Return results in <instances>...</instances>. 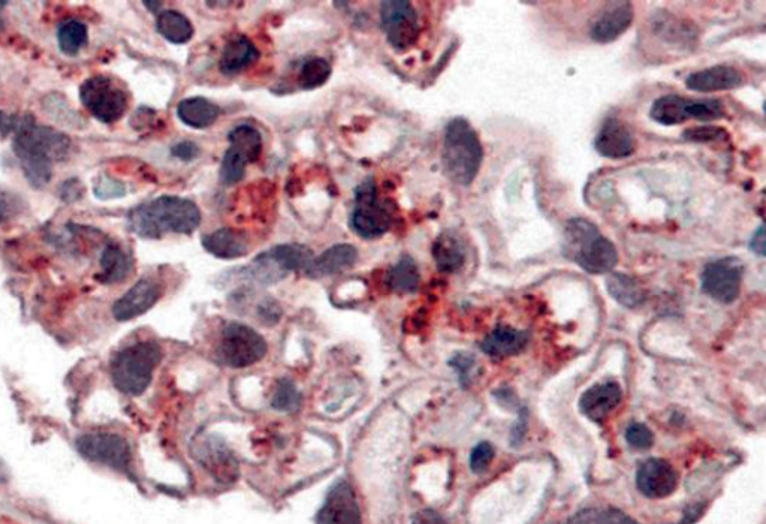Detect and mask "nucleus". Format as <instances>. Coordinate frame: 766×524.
Listing matches in <instances>:
<instances>
[{"instance_id": "nucleus-45", "label": "nucleus", "mask_w": 766, "mask_h": 524, "mask_svg": "<svg viewBox=\"0 0 766 524\" xmlns=\"http://www.w3.org/2000/svg\"><path fill=\"white\" fill-rule=\"evenodd\" d=\"M603 524H639L632 517L627 516L623 511L617 508H609L602 513Z\"/></svg>"}, {"instance_id": "nucleus-31", "label": "nucleus", "mask_w": 766, "mask_h": 524, "mask_svg": "<svg viewBox=\"0 0 766 524\" xmlns=\"http://www.w3.org/2000/svg\"><path fill=\"white\" fill-rule=\"evenodd\" d=\"M156 29L171 44L183 45L191 41L195 29H193L191 20L182 12L168 9L159 14L156 21Z\"/></svg>"}, {"instance_id": "nucleus-5", "label": "nucleus", "mask_w": 766, "mask_h": 524, "mask_svg": "<svg viewBox=\"0 0 766 524\" xmlns=\"http://www.w3.org/2000/svg\"><path fill=\"white\" fill-rule=\"evenodd\" d=\"M162 349L156 342H140L122 349L111 363V379L120 393L140 396L152 384L161 364Z\"/></svg>"}, {"instance_id": "nucleus-30", "label": "nucleus", "mask_w": 766, "mask_h": 524, "mask_svg": "<svg viewBox=\"0 0 766 524\" xmlns=\"http://www.w3.org/2000/svg\"><path fill=\"white\" fill-rule=\"evenodd\" d=\"M102 271L98 274L99 282L105 285L123 282L132 270V260L120 246L108 245L101 258Z\"/></svg>"}, {"instance_id": "nucleus-25", "label": "nucleus", "mask_w": 766, "mask_h": 524, "mask_svg": "<svg viewBox=\"0 0 766 524\" xmlns=\"http://www.w3.org/2000/svg\"><path fill=\"white\" fill-rule=\"evenodd\" d=\"M527 343H529L527 331L500 325L482 340L481 349L488 357L506 358L520 354Z\"/></svg>"}, {"instance_id": "nucleus-18", "label": "nucleus", "mask_w": 766, "mask_h": 524, "mask_svg": "<svg viewBox=\"0 0 766 524\" xmlns=\"http://www.w3.org/2000/svg\"><path fill=\"white\" fill-rule=\"evenodd\" d=\"M162 295V288L152 279H141L114 303L113 316L125 322L149 312Z\"/></svg>"}, {"instance_id": "nucleus-8", "label": "nucleus", "mask_w": 766, "mask_h": 524, "mask_svg": "<svg viewBox=\"0 0 766 524\" xmlns=\"http://www.w3.org/2000/svg\"><path fill=\"white\" fill-rule=\"evenodd\" d=\"M349 225L357 236L366 240L379 239L391 228L392 213L388 204L379 198L375 180H364L355 189L354 209Z\"/></svg>"}, {"instance_id": "nucleus-28", "label": "nucleus", "mask_w": 766, "mask_h": 524, "mask_svg": "<svg viewBox=\"0 0 766 524\" xmlns=\"http://www.w3.org/2000/svg\"><path fill=\"white\" fill-rule=\"evenodd\" d=\"M433 258L436 267L442 273H457L466 262V251L461 240L452 231H445L434 242Z\"/></svg>"}, {"instance_id": "nucleus-3", "label": "nucleus", "mask_w": 766, "mask_h": 524, "mask_svg": "<svg viewBox=\"0 0 766 524\" xmlns=\"http://www.w3.org/2000/svg\"><path fill=\"white\" fill-rule=\"evenodd\" d=\"M484 159V149L469 120L455 117L446 125L442 162L446 176L461 186L472 185Z\"/></svg>"}, {"instance_id": "nucleus-32", "label": "nucleus", "mask_w": 766, "mask_h": 524, "mask_svg": "<svg viewBox=\"0 0 766 524\" xmlns=\"http://www.w3.org/2000/svg\"><path fill=\"white\" fill-rule=\"evenodd\" d=\"M419 282H421V274H419L418 265L409 255L401 257L386 274L388 288L400 294L416 291Z\"/></svg>"}, {"instance_id": "nucleus-29", "label": "nucleus", "mask_w": 766, "mask_h": 524, "mask_svg": "<svg viewBox=\"0 0 766 524\" xmlns=\"http://www.w3.org/2000/svg\"><path fill=\"white\" fill-rule=\"evenodd\" d=\"M606 288L615 301H618L621 306L629 307V309H635L647 300V294H645V289L642 288L641 283L629 274H609L608 279H606Z\"/></svg>"}, {"instance_id": "nucleus-36", "label": "nucleus", "mask_w": 766, "mask_h": 524, "mask_svg": "<svg viewBox=\"0 0 766 524\" xmlns=\"http://www.w3.org/2000/svg\"><path fill=\"white\" fill-rule=\"evenodd\" d=\"M728 137V132L719 126H698V128L687 129L683 134L684 140L693 141V143L728 140Z\"/></svg>"}, {"instance_id": "nucleus-46", "label": "nucleus", "mask_w": 766, "mask_h": 524, "mask_svg": "<svg viewBox=\"0 0 766 524\" xmlns=\"http://www.w3.org/2000/svg\"><path fill=\"white\" fill-rule=\"evenodd\" d=\"M412 524H448L439 513L433 510H422L413 517Z\"/></svg>"}, {"instance_id": "nucleus-20", "label": "nucleus", "mask_w": 766, "mask_h": 524, "mask_svg": "<svg viewBox=\"0 0 766 524\" xmlns=\"http://www.w3.org/2000/svg\"><path fill=\"white\" fill-rule=\"evenodd\" d=\"M594 147L603 158L624 159L635 152V140L624 123L617 119H608L600 128Z\"/></svg>"}, {"instance_id": "nucleus-48", "label": "nucleus", "mask_w": 766, "mask_h": 524, "mask_svg": "<svg viewBox=\"0 0 766 524\" xmlns=\"http://www.w3.org/2000/svg\"><path fill=\"white\" fill-rule=\"evenodd\" d=\"M9 480V469L5 465L2 459H0V484L6 483Z\"/></svg>"}, {"instance_id": "nucleus-35", "label": "nucleus", "mask_w": 766, "mask_h": 524, "mask_svg": "<svg viewBox=\"0 0 766 524\" xmlns=\"http://www.w3.org/2000/svg\"><path fill=\"white\" fill-rule=\"evenodd\" d=\"M273 408L277 411L294 412L301 406V394L289 379H282L277 384L273 396Z\"/></svg>"}, {"instance_id": "nucleus-17", "label": "nucleus", "mask_w": 766, "mask_h": 524, "mask_svg": "<svg viewBox=\"0 0 766 524\" xmlns=\"http://www.w3.org/2000/svg\"><path fill=\"white\" fill-rule=\"evenodd\" d=\"M677 472L662 459L645 460L636 472V486L650 499L668 498L677 489Z\"/></svg>"}, {"instance_id": "nucleus-19", "label": "nucleus", "mask_w": 766, "mask_h": 524, "mask_svg": "<svg viewBox=\"0 0 766 524\" xmlns=\"http://www.w3.org/2000/svg\"><path fill=\"white\" fill-rule=\"evenodd\" d=\"M633 21L632 3L612 2L605 6L591 21L590 36L593 41L608 44L623 35Z\"/></svg>"}, {"instance_id": "nucleus-2", "label": "nucleus", "mask_w": 766, "mask_h": 524, "mask_svg": "<svg viewBox=\"0 0 766 524\" xmlns=\"http://www.w3.org/2000/svg\"><path fill=\"white\" fill-rule=\"evenodd\" d=\"M71 140L62 132L47 126L24 123L14 138V152L26 179L35 188L47 185L53 174L54 162L69 155Z\"/></svg>"}, {"instance_id": "nucleus-15", "label": "nucleus", "mask_w": 766, "mask_h": 524, "mask_svg": "<svg viewBox=\"0 0 766 524\" xmlns=\"http://www.w3.org/2000/svg\"><path fill=\"white\" fill-rule=\"evenodd\" d=\"M743 273L744 267L738 258L708 262L702 271V289L720 303H732L740 295Z\"/></svg>"}, {"instance_id": "nucleus-6", "label": "nucleus", "mask_w": 766, "mask_h": 524, "mask_svg": "<svg viewBox=\"0 0 766 524\" xmlns=\"http://www.w3.org/2000/svg\"><path fill=\"white\" fill-rule=\"evenodd\" d=\"M313 258V252L298 243L274 246L258 255L247 267L241 268L240 276L256 285H273L292 271L304 273Z\"/></svg>"}, {"instance_id": "nucleus-41", "label": "nucleus", "mask_w": 766, "mask_h": 524, "mask_svg": "<svg viewBox=\"0 0 766 524\" xmlns=\"http://www.w3.org/2000/svg\"><path fill=\"white\" fill-rule=\"evenodd\" d=\"M258 315L267 325H274L282 318L283 310L280 304L273 298H265L258 306Z\"/></svg>"}, {"instance_id": "nucleus-4", "label": "nucleus", "mask_w": 766, "mask_h": 524, "mask_svg": "<svg viewBox=\"0 0 766 524\" xmlns=\"http://www.w3.org/2000/svg\"><path fill=\"white\" fill-rule=\"evenodd\" d=\"M566 258L591 274L611 273L618 262L614 243L587 219L575 218L566 224L563 237Z\"/></svg>"}, {"instance_id": "nucleus-11", "label": "nucleus", "mask_w": 766, "mask_h": 524, "mask_svg": "<svg viewBox=\"0 0 766 524\" xmlns=\"http://www.w3.org/2000/svg\"><path fill=\"white\" fill-rule=\"evenodd\" d=\"M84 107L102 123H114L128 110V95L108 77L89 78L81 86Z\"/></svg>"}, {"instance_id": "nucleus-33", "label": "nucleus", "mask_w": 766, "mask_h": 524, "mask_svg": "<svg viewBox=\"0 0 766 524\" xmlns=\"http://www.w3.org/2000/svg\"><path fill=\"white\" fill-rule=\"evenodd\" d=\"M331 69L330 62L322 57H312L301 66L300 75H298V84L303 90H315L324 86L330 80Z\"/></svg>"}, {"instance_id": "nucleus-39", "label": "nucleus", "mask_w": 766, "mask_h": 524, "mask_svg": "<svg viewBox=\"0 0 766 524\" xmlns=\"http://www.w3.org/2000/svg\"><path fill=\"white\" fill-rule=\"evenodd\" d=\"M21 209L23 206H21V200L17 195L0 189V224L11 221L12 218L20 215Z\"/></svg>"}, {"instance_id": "nucleus-34", "label": "nucleus", "mask_w": 766, "mask_h": 524, "mask_svg": "<svg viewBox=\"0 0 766 524\" xmlns=\"http://www.w3.org/2000/svg\"><path fill=\"white\" fill-rule=\"evenodd\" d=\"M60 50L68 56H75L87 44V26L81 21L68 20L57 33Z\"/></svg>"}, {"instance_id": "nucleus-27", "label": "nucleus", "mask_w": 766, "mask_h": 524, "mask_svg": "<svg viewBox=\"0 0 766 524\" xmlns=\"http://www.w3.org/2000/svg\"><path fill=\"white\" fill-rule=\"evenodd\" d=\"M220 108L214 102L202 96L183 99L177 105V117L180 122L193 129L210 128L219 119Z\"/></svg>"}, {"instance_id": "nucleus-22", "label": "nucleus", "mask_w": 766, "mask_h": 524, "mask_svg": "<svg viewBox=\"0 0 766 524\" xmlns=\"http://www.w3.org/2000/svg\"><path fill=\"white\" fill-rule=\"evenodd\" d=\"M744 78L734 66L717 65L693 72L686 78L687 89L693 92H720L743 86Z\"/></svg>"}, {"instance_id": "nucleus-49", "label": "nucleus", "mask_w": 766, "mask_h": 524, "mask_svg": "<svg viewBox=\"0 0 766 524\" xmlns=\"http://www.w3.org/2000/svg\"><path fill=\"white\" fill-rule=\"evenodd\" d=\"M144 5H146L147 8H150L149 11L159 12V11H161L162 6H164V3H162V2H144Z\"/></svg>"}, {"instance_id": "nucleus-24", "label": "nucleus", "mask_w": 766, "mask_h": 524, "mask_svg": "<svg viewBox=\"0 0 766 524\" xmlns=\"http://www.w3.org/2000/svg\"><path fill=\"white\" fill-rule=\"evenodd\" d=\"M358 260V251L355 246L343 243V245H334L322 252L318 258H313L309 267L304 270V274L310 279H322V277L333 276L340 271L348 270Z\"/></svg>"}, {"instance_id": "nucleus-42", "label": "nucleus", "mask_w": 766, "mask_h": 524, "mask_svg": "<svg viewBox=\"0 0 766 524\" xmlns=\"http://www.w3.org/2000/svg\"><path fill=\"white\" fill-rule=\"evenodd\" d=\"M171 153H173L174 158L180 159V161L191 162L198 158L199 147L193 141H180L171 149Z\"/></svg>"}, {"instance_id": "nucleus-38", "label": "nucleus", "mask_w": 766, "mask_h": 524, "mask_svg": "<svg viewBox=\"0 0 766 524\" xmlns=\"http://www.w3.org/2000/svg\"><path fill=\"white\" fill-rule=\"evenodd\" d=\"M493 459V445L488 444V442H481V444H478L473 448L472 454H470V469H472L475 474H482V472L487 471L488 466L493 462Z\"/></svg>"}, {"instance_id": "nucleus-10", "label": "nucleus", "mask_w": 766, "mask_h": 524, "mask_svg": "<svg viewBox=\"0 0 766 524\" xmlns=\"http://www.w3.org/2000/svg\"><path fill=\"white\" fill-rule=\"evenodd\" d=\"M725 107L719 99H689L680 95H666L654 101L650 110L651 120L663 126L680 125L689 119L702 122L720 119Z\"/></svg>"}, {"instance_id": "nucleus-51", "label": "nucleus", "mask_w": 766, "mask_h": 524, "mask_svg": "<svg viewBox=\"0 0 766 524\" xmlns=\"http://www.w3.org/2000/svg\"><path fill=\"white\" fill-rule=\"evenodd\" d=\"M5 116H3L2 113H0V128H3V125H5Z\"/></svg>"}, {"instance_id": "nucleus-14", "label": "nucleus", "mask_w": 766, "mask_h": 524, "mask_svg": "<svg viewBox=\"0 0 766 524\" xmlns=\"http://www.w3.org/2000/svg\"><path fill=\"white\" fill-rule=\"evenodd\" d=\"M192 456L217 483H234L240 474L234 453L217 436H201L191 445Z\"/></svg>"}, {"instance_id": "nucleus-37", "label": "nucleus", "mask_w": 766, "mask_h": 524, "mask_svg": "<svg viewBox=\"0 0 766 524\" xmlns=\"http://www.w3.org/2000/svg\"><path fill=\"white\" fill-rule=\"evenodd\" d=\"M626 441L636 450H648L654 444L653 432L645 424L635 423L627 427Z\"/></svg>"}, {"instance_id": "nucleus-1", "label": "nucleus", "mask_w": 766, "mask_h": 524, "mask_svg": "<svg viewBox=\"0 0 766 524\" xmlns=\"http://www.w3.org/2000/svg\"><path fill=\"white\" fill-rule=\"evenodd\" d=\"M201 221V210L193 201L173 195L140 204L128 215L132 233L143 239H162L167 234L191 236Z\"/></svg>"}, {"instance_id": "nucleus-12", "label": "nucleus", "mask_w": 766, "mask_h": 524, "mask_svg": "<svg viewBox=\"0 0 766 524\" xmlns=\"http://www.w3.org/2000/svg\"><path fill=\"white\" fill-rule=\"evenodd\" d=\"M381 24L388 44L395 51L413 47L419 36L418 14L407 0H386L381 3Z\"/></svg>"}, {"instance_id": "nucleus-23", "label": "nucleus", "mask_w": 766, "mask_h": 524, "mask_svg": "<svg viewBox=\"0 0 766 524\" xmlns=\"http://www.w3.org/2000/svg\"><path fill=\"white\" fill-rule=\"evenodd\" d=\"M202 246L208 254L220 260H237L247 255L250 242L244 231L225 227L204 236Z\"/></svg>"}, {"instance_id": "nucleus-44", "label": "nucleus", "mask_w": 766, "mask_h": 524, "mask_svg": "<svg viewBox=\"0 0 766 524\" xmlns=\"http://www.w3.org/2000/svg\"><path fill=\"white\" fill-rule=\"evenodd\" d=\"M566 524H603L602 513L593 510V508L582 510L575 514L574 517H571V520Z\"/></svg>"}, {"instance_id": "nucleus-47", "label": "nucleus", "mask_w": 766, "mask_h": 524, "mask_svg": "<svg viewBox=\"0 0 766 524\" xmlns=\"http://www.w3.org/2000/svg\"><path fill=\"white\" fill-rule=\"evenodd\" d=\"M750 248H752V251L756 252V254L761 255V257H764L765 255L764 227H761L759 228L758 231H756L755 236H753L752 243H750Z\"/></svg>"}, {"instance_id": "nucleus-40", "label": "nucleus", "mask_w": 766, "mask_h": 524, "mask_svg": "<svg viewBox=\"0 0 766 524\" xmlns=\"http://www.w3.org/2000/svg\"><path fill=\"white\" fill-rule=\"evenodd\" d=\"M126 194L125 186L117 180L101 177L98 185L95 186V195L101 200H111V198L123 197Z\"/></svg>"}, {"instance_id": "nucleus-26", "label": "nucleus", "mask_w": 766, "mask_h": 524, "mask_svg": "<svg viewBox=\"0 0 766 524\" xmlns=\"http://www.w3.org/2000/svg\"><path fill=\"white\" fill-rule=\"evenodd\" d=\"M259 59V50L247 36L235 35L226 42L220 54L219 69L222 74L235 75L244 71Z\"/></svg>"}, {"instance_id": "nucleus-21", "label": "nucleus", "mask_w": 766, "mask_h": 524, "mask_svg": "<svg viewBox=\"0 0 766 524\" xmlns=\"http://www.w3.org/2000/svg\"><path fill=\"white\" fill-rule=\"evenodd\" d=\"M623 399V391L615 382L597 384L582 394L579 409L594 423H602L617 408Z\"/></svg>"}, {"instance_id": "nucleus-16", "label": "nucleus", "mask_w": 766, "mask_h": 524, "mask_svg": "<svg viewBox=\"0 0 766 524\" xmlns=\"http://www.w3.org/2000/svg\"><path fill=\"white\" fill-rule=\"evenodd\" d=\"M316 524H361V511L351 484L339 481L331 487Z\"/></svg>"}, {"instance_id": "nucleus-9", "label": "nucleus", "mask_w": 766, "mask_h": 524, "mask_svg": "<svg viewBox=\"0 0 766 524\" xmlns=\"http://www.w3.org/2000/svg\"><path fill=\"white\" fill-rule=\"evenodd\" d=\"M229 147L223 155L219 176L223 185H237L249 164L261 158L262 134L255 126L238 125L228 134Z\"/></svg>"}, {"instance_id": "nucleus-13", "label": "nucleus", "mask_w": 766, "mask_h": 524, "mask_svg": "<svg viewBox=\"0 0 766 524\" xmlns=\"http://www.w3.org/2000/svg\"><path fill=\"white\" fill-rule=\"evenodd\" d=\"M77 450L84 459L116 471L126 472L131 466V447L114 433H87L78 439Z\"/></svg>"}, {"instance_id": "nucleus-50", "label": "nucleus", "mask_w": 766, "mask_h": 524, "mask_svg": "<svg viewBox=\"0 0 766 524\" xmlns=\"http://www.w3.org/2000/svg\"><path fill=\"white\" fill-rule=\"evenodd\" d=\"M3 6H5V2H0V32H2V29H3V17H2Z\"/></svg>"}, {"instance_id": "nucleus-43", "label": "nucleus", "mask_w": 766, "mask_h": 524, "mask_svg": "<svg viewBox=\"0 0 766 524\" xmlns=\"http://www.w3.org/2000/svg\"><path fill=\"white\" fill-rule=\"evenodd\" d=\"M449 364L460 373L461 381L467 382V378H469L470 372H472V367L475 366V358L469 354H457L449 361Z\"/></svg>"}, {"instance_id": "nucleus-7", "label": "nucleus", "mask_w": 766, "mask_h": 524, "mask_svg": "<svg viewBox=\"0 0 766 524\" xmlns=\"http://www.w3.org/2000/svg\"><path fill=\"white\" fill-rule=\"evenodd\" d=\"M267 351V342L258 331L241 322H228L220 333L216 357L225 366L243 369L261 361Z\"/></svg>"}]
</instances>
